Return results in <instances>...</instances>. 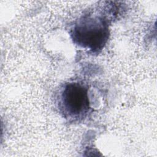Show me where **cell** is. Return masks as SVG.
Instances as JSON below:
<instances>
[{"label": "cell", "mask_w": 157, "mask_h": 157, "mask_svg": "<svg viewBox=\"0 0 157 157\" xmlns=\"http://www.w3.org/2000/svg\"><path fill=\"white\" fill-rule=\"evenodd\" d=\"M71 36L78 46L93 52H98L104 48L109 39L107 20L101 15H85L75 24Z\"/></svg>", "instance_id": "cell-1"}, {"label": "cell", "mask_w": 157, "mask_h": 157, "mask_svg": "<svg viewBox=\"0 0 157 157\" xmlns=\"http://www.w3.org/2000/svg\"><path fill=\"white\" fill-rule=\"evenodd\" d=\"M88 88L83 83L72 82L66 83L59 94L58 107L64 117L80 121L90 112Z\"/></svg>", "instance_id": "cell-2"}]
</instances>
